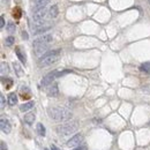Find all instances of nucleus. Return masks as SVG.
<instances>
[{"label":"nucleus","instance_id":"obj_1","mask_svg":"<svg viewBox=\"0 0 150 150\" xmlns=\"http://www.w3.org/2000/svg\"><path fill=\"white\" fill-rule=\"evenodd\" d=\"M53 41V37L52 35L50 34H46V35H43L38 38H36L32 43V46H34V50H35V53L37 56H41L43 54L44 52H46L50 47V44L52 43Z\"/></svg>","mask_w":150,"mask_h":150},{"label":"nucleus","instance_id":"obj_2","mask_svg":"<svg viewBox=\"0 0 150 150\" xmlns=\"http://www.w3.org/2000/svg\"><path fill=\"white\" fill-rule=\"evenodd\" d=\"M49 116L52 120L58 121V122H64L67 121L72 118V112L65 107H51L49 110Z\"/></svg>","mask_w":150,"mask_h":150},{"label":"nucleus","instance_id":"obj_3","mask_svg":"<svg viewBox=\"0 0 150 150\" xmlns=\"http://www.w3.org/2000/svg\"><path fill=\"white\" fill-rule=\"evenodd\" d=\"M60 54H61V50H52V51H49V52L44 53L38 60V66L46 67V66H50V65L54 64L60 58Z\"/></svg>","mask_w":150,"mask_h":150},{"label":"nucleus","instance_id":"obj_4","mask_svg":"<svg viewBox=\"0 0 150 150\" xmlns=\"http://www.w3.org/2000/svg\"><path fill=\"white\" fill-rule=\"evenodd\" d=\"M78 128V122L77 121H71V122H66V124H63L60 126L57 127V133L60 135V136H68L71 134L75 133Z\"/></svg>","mask_w":150,"mask_h":150},{"label":"nucleus","instance_id":"obj_5","mask_svg":"<svg viewBox=\"0 0 150 150\" xmlns=\"http://www.w3.org/2000/svg\"><path fill=\"white\" fill-rule=\"evenodd\" d=\"M82 141H83V135H82V134H76V135H74L73 138H71V139L67 141L66 146L69 147V148L80 147V144H81Z\"/></svg>","mask_w":150,"mask_h":150},{"label":"nucleus","instance_id":"obj_6","mask_svg":"<svg viewBox=\"0 0 150 150\" xmlns=\"http://www.w3.org/2000/svg\"><path fill=\"white\" fill-rule=\"evenodd\" d=\"M56 77H58V72H57V71H53V72L49 73V74L45 75V76L43 77V80H42L41 84H42L43 87L51 85V84H52V82L54 81V78H56Z\"/></svg>","mask_w":150,"mask_h":150},{"label":"nucleus","instance_id":"obj_7","mask_svg":"<svg viewBox=\"0 0 150 150\" xmlns=\"http://www.w3.org/2000/svg\"><path fill=\"white\" fill-rule=\"evenodd\" d=\"M46 13H47L46 8H42V9L35 10V12H34V15H32L34 21H43V19L45 17Z\"/></svg>","mask_w":150,"mask_h":150},{"label":"nucleus","instance_id":"obj_8","mask_svg":"<svg viewBox=\"0 0 150 150\" xmlns=\"http://www.w3.org/2000/svg\"><path fill=\"white\" fill-rule=\"evenodd\" d=\"M0 127H1L2 133H5V134H9L10 131H12V126H10L9 121L7 119H5V118H1V120H0Z\"/></svg>","mask_w":150,"mask_h":150},{"label":"nucleus","instance_id":"obj_9","mask_svg":"<svg viewBox=\"0 0 150 150\" xmlns=\"http://www.w3.org/2000/svg\"><path fill=\"white\" fill-rule=\"evenodd\" d=\"M51 0H36L35 5H34V12L35 10H38V9H42V8H45L47 3H50Z\"/></svg>","mask_w":150,"mask_h":150},{"label":"nucleus","instance_id":"obj_10","mask_svg":"<svg viewBox=\"0 0 150 150\" xmlns=\"http://www.w3.org/2000/svg\"><path fill=\"white\" fill-rule=\"evenodd\" d=\"M47 95L50 97H57L59 95V89H58V85L54 83V84H51L47 89Z\"/></svg>","mask_w":150,"mask_h":150},{"label":"nucleus","instance_id":"obj_11","mask_svg":"<svg viewBox=\"0 0 150 150\" xmlns=\"http://www.w3.org/2000/svg\"><path fill=\"white\" fill-rule=\"evenodd\" d=\"M15 53H16V56H17V58L20 59V61L22 63V64H25L27 63V57H25V53L19 47V46H16L15 47Z\"/></svg>","mask_w":150,"mask_h":150},{"label":"nucleus","instance_id":"obj_12","mask_svg":"<svg viewBox=\"0 0 150 150\" xmlns=\"http://www.w3.org/2000/svg\"><path fill=\"white\" fill-rule=\"evenodd\" d=\"M23 119H24V122H25V124L32 125V124L35 122V120H36V116H35L34 113H27Z\"/></svg>","mask_w":150,"mask_h":150},{"label":"nucleus","instance_id":"obj_13","mask_svg":"<svg viewBox=\"0 0 150 150\" xmlns=\"http://www.w3.org/2000/svg\"><path fill=\"white\" fill-rule=\"evenodd\" d=\"M50 28H51V25H50V24H46V25H43V27H38V28H35V29H32V32H34V35L42 34V32H45V31H47Z\"/></svg>","mask_w":150,"mask_h":150},{"label":"nucleus","instance_id":"obj_14","mask_svg":"<svg viewBox=\"0 0 150 150\" xmlns=\"http://www.w3.org/2000/svg\"><path fill=\"white\" fill-rule=\"evenodd\" d=\"M34 105H35V103H34V102L24 103V104H22V105L20 106V111H22V112H27V111L31 110V109L34 107Z\"/></svg>","mask_w":150,"mask_h":150},{"label":"nucleus","instance_id":"obj_15","mask_svg":"<svg viewBox=\"0 0 150 150\" xmlns=\"http://www.w3.org/2000/svg\"><path fill=\"white\" fill-rule=\"evenodd\" d=\"M16 103H17V96H16V94L15 92H10L8 95V104L10 106H14Z\"/></svg>","mask_w":150,"mask_h":150},{"label":"nucleus","instance_id":"obj_16","mask_svg":"<svg viewBox=\"0 0 150 150\" xmlns=\"http://www.w3.org/2000/svg\"><path fill=\"white\" fill-rule=\"evenodd\" d=\"M49 14H50V16L52 17V19H54V17H57L58 16V14H59V9H58V6L57 5H53L51 8H50V10H49Z\"/></svg>","mask_w":150,"mask_h":150},{"label":"nucleus","instance_id":"obj_17","mask_svg":"<svg viewBox=\"0 0 150 150\" xmlns=\"http://www.w3.org/2000/svg\"><path fill=\"white\" fill-rule=\"evenodd\" d=\"M36 132H37V134L39 135V136H45V127H44V125L43 124H37V126H36Z\"/></svg>","mask_w":150,"mask_h":150},{"label":"nucleus","instance_id":"obj_18","mask_svg":"<svg viewBox=\"0 0 150 150\" xmlns=\"http://www.w3.org/2000/svg\"><path fill=\"white\" fill-rule=\"evenodd\" d=\"M13 67H14V71H15V73H16L17 76H22L23 75V71H22V68H21V66H20L19 63L14 61L13 63Z\"/></svg>","mask_w":150,"mask_h":150},{"label":"nucleus","instance_id":"obj_19","mask_svg":"<svg viewBox=\"0 0 150 150\" xmlns=\"http://www.w3.org/2000/svg\"><path fill=\"white\" fill-rule=\"evenodd\" d=\"M140 71H141V72H144V73H147V74H150V61L142 64V65L140 66Z\"/></svg>","mask_w":150,"mask_h":150},{"label":"nucleus","instance_id":"obj_20","mask_svg":"<svg viewBox=\"0 0 150 150\" xmlns=\"http://www.w3.org/2000/svg\"><path fill=\"white\" fill-rule=\"evenodd\" d=\"M9 73V68H8V65L6 63H1V76L8 74Z\"/></svg>","mask_w":150,"mask_h":150},{"label":"nucleus","instance_id":"obj_21","mask_svg":"<svg viewBox=\"0 0 150 150\" xmlns=\"http://www.w3.org/2000/svg\"><path fill=\"white\" fill-rule=\"evenodd\" d=\"M6 29H7V31H8L9 34H13V32H15V29H16V27H15V24H14L13 22H8V23H7V27H6Z\"/></svg>","mask_w":150,"mask_h":150},{"label":"nucleus","instance_id":"obj_22","mask_svg":"<svg viewBox=\"0 0 150 150\" xmlns=\"http://www.w3.org/2000/svg\"><path fill=\"white\" fill-rule=\"evenodd\" d=\"M14 37L13 36H9V37H7L6 39H5V45L6 46H12L13 45V43H14Z\"/></svg>","mask_w":150,"mask_h":150},{"label":"nucleus","instance_id":"obj_23","mask_svg":"<svg viewBox=\"0 0 150 150\" xmlns=\"http://www.w3.org/2000/svg\"><path fill=\"white\" fill-rule=\"evenodd\" d=\"M2 83L5 84L6 89H9V88L12 87V84H13V80H10V78H6V81H5V78H3V80H2Z\"/></svg>","mask_w":150,"mask_h":150},{"label":"nucleus","instance_id":"obj_24","mask_svg":"<svg viewBox=\"0 0 150 150\" xmlns=\"http://www.w3.org/2000/svg\"><path fill=\"white\" fill-rule=\"evenodd\" d=\"M20 12H21V10H20V8H16V9H14V10H13V16L19 19V17L21 16V13H20Z\"/></svg>","mask_w":150,"mask_h":150},{"label":"nucleus","instance_id":"obj_25","mask_svg":"<svg viewBox=\"0 0 150 150\" xmlns=\"http://www.w3.org/2000/svg\"><path fill=\"white\" fill-rule=\"evenodd\" d=\"M0 150H8L7 144H6L3 141H1V142H0Z\"/></svg>","mask_w":150,"mask_h":150},{"label":"nucleus","instance_id":"obj_26","mask_svg":"<svg viewBox=\"0 0 150 150\" xmlns=\"http://www.w3.org/2000/svg\"><path fill=\"white\" fill-rule=\"evenodd\" d=\"M0 100H1V109H3L5 105H6V103H5V97H3L2 95L0 96Z\"/></svg>","mask_w":150,"mask_h":150},{"label":"nucleus","instance_id":"obj_27","mask_svg":"<svg viewBox=\"0 0 150 150\" xmlns=\"http://www.w3.org/2000/svg\"><path fill=\"white\" fill-rule=\"evenodd\" d=\"M22 38H23V39H25V41H27V39L29 38V36H28V34H27V31H24V30L22 31Z\"/></svg>","mask_w":150,"mask_h":150},{"label":"nucleus","instance_id":"obj_28","mask_svg":"<svg viewBox=\"0 0 150 150\" xmlns=\"http://www.w3.org/2000/svg\"><path fill=\"white\" fill-rule=\"evenodd\" d=\"M3 25H5V19H3V16H1V19H0V28H3Z\"/></svg>","mask_w":150,"mask_h":150},{"label":"nucleus","instance_id":"obj_29","mask_svg":"<svg viewBox=\"0 0 150 150\" xmlns=\"http://www.w3.org/2000/svg\"><path fill=\"white\" fill-rule=\"evenodd\" d=\"M73 150H87V147H85V146H80V147H76V148Z\"/></svg>","mask_w":150,"mask_h":150},{"label":"nucleus","instance_id":"obj_30","mask_svg":"<svg viewBox=\"0 0 150 150\" xmlns=\"http://www.w3.org/2000/svg\"><path fill=\"white\" fill-rule=\"evenodd\" d=\"M51 150H60L56 144H51Z\"/></svg>","mask_w":150,"mask_h":150},{"label":"nucleus","instance_id":"obj_31","mask_svg":"<svg viewBox=\"0 0 150 150\" xmlns=\"http://www.w3.org/2000/svg\"><path fill=\"white\" fill-rule=\"evenodd\" d=\"M44 150H49V149H46V148H45V149H44Z\"/></svg>","mask_w":150,"mask_h":150}]
</instances>
